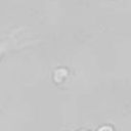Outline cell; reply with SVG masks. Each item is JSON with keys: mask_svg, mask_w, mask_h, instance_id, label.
<instances>
[]
</instances>
